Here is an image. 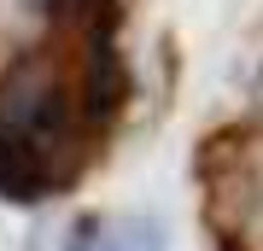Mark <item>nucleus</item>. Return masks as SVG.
<instances>
[{
	"label": "nucleus",
	"instance_id": "f257e3e1",
	"mask_svg": "<svg viewBox=\"0 0 263 251\" xmlns=\"http://www.w3.org/2000/svg\"><path fill=\"white\" fill-rule=\"evenodd\" d=\"M65 251H164V228L141 216H82Z\"/></svg>",
	"mask_w": 263,
	"mask_h": 251
}]
</instances>
